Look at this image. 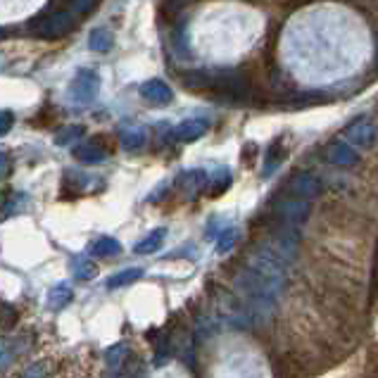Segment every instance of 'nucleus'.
<instances>
[{"label": "nucleus", "instance_id": "b1692460", "mask_svg": "<svg viewBox=\"0 0 378 378\" xmlns=\"http://www.w3.org/2000/svg\"><path fill=\"white\" fill-rule=\"evenodd\" d=\"M233 238H236V231H233V229H229L226 233H221V236H219V247H217V250H219V252H226V250H231V245H233Z\"/></svg>", "mask_w": 378, "mask_h": 378}, {"label": "nucleus", "instance_id": "39448f33", "mask_svg": "<svg viewBox=\"0 0 378 378\" xmlns=\"http://www.w3.org/2000/svg\"><path fill=\"white\" fill-rule=\"evenodd\" d=\"M288 191H290L293 195H300V198H307V200H309L312 195L319 193V181H317L312 174H307V172H297V174L290 179Z\"/></svg>", "mask_w": 378, "mask_h": 378}, {"label": "nucleus", "instance_id": "4be33fe9", "mask_svg": "<svg viewBox=\"0 0 378 378\" xmlns=\"http://www.w3.org/2000/svg\"><path fill=\"white\" fill-rule=\"evenodd\" d=\"M45 376H48V367H45L43 362H34V364H31V367L22 374V378H45Z\"/></svg>", "mask_w": 378, "mask_h": 378}, {"label": "nucleus", "instance_id": "0eeeda50", "mask_svg": "<svg viewBox=\"0 0 378 378\" xmlns=\"http://www.w3.org/2000/svg\"><path fill=\"white\" fill-rule=\"evenodd\" d=\"M207 131V122L203 119H186L179 126H174V136L179 141H195Z\"/></svg>", "mask_w": 378, "mask_h": 378}, {"label": "nucleus", "instance_id": "f8f14e48", "mask_svg": "<svg viewBox=\"0 0 378 378\" xmlns=\"http://www.w3.org/2000/svg\"><path fill=\"white\" fill-rule=\"evenodd\" d=\"M71 297H74V293H71L69 285H53V288L48 290V307L50 309H64L67 305L71 302Z\"/></svg>", "mask_w": 378, "mask_h": 378}, {"label": "nucleus", "instance_id": "aec40b11", "mask_svg": "<svg viewBox=\"0 0 378 378\" xmlns=\"http://www.w3.org/2000/svg\"><path fill=\"white\" fill-rule=\"evenodd\" d=\"M124 378H146V367H143L138 357H131L124 364Z\"/></svg>", "mask_w": 378, "mask_h": 378}, {"label": "nucleus", "instance_id": "2eb2a0df", "mask_svg": "<svg viewBox=\"0 0 378 378\" xmlns=\"http://www.w3.org/2000/svg\"><path fill=\"white\" fill-rule=\"evenodd\" d=\"M141 276H143V269H136V266L134 269H124L107 278V288L114 290V288H122V285H131L134 281H138Z\"/></svg>", "mask_w": 378, "mask_h": 378}, {"label": "nucleus", "instance_id": "f03ea898", "mask_svg": "<svg viewBox=\"0 0 378 378\" xmlns=\"http://www.w3.org/2000/svg\"><path fill=\"white\" fill-rule=\"evenodd\" d=\"M98 93H100V76H98L95 69H79L74 76V81H71V88H69V95L74 102H79V105H88V102H93Z\"/></svg>", "mask_w": 378, "mask_h": 378}, {"label": "nucleus", "instance_id": "6e6552de", "mask_svg": "<svg viewBox=\"0 0 378 378\" xmlns=\"http://www.w3.org/2000/svg\"><path fill=\"white\" fill-rule=\"evenodd\" d=\"M329 160L338 167H352V165H357V153L348 146V143L338 141L329 150Z\"/></svg>", "mask_w": 378, "mask_h": 378}, {"label": "nucleus", "instance_id": "ddd939ff", "mask_svg": "<svg viewBox=\"0 0 378 378\" xmlns=\"http://www.w3.org/2000/svg\"><path fill=\"white\" fill-rule=\"evenodd\" d=\"M90 252H93L95 257H114V255H119V252H122V245H119V240H114L110 236H102V238H98L93 245H90Z\"/></svg>", "mask_w": 378, "mask_h": 378}, {"label": "nucleus", "instance_id": "bb28decb", "mask_svg": "<svg viewBox=\"0 0 378 378\" xmlns=\"http://www.w3.org/2000/svg\"><path fill=\"white\" fill-rule=\"evenodd\" d=\"M110 378H117V374H110Z\"/></svg>", "mask_w": 378, "mask_h": 378}, {"label": "nucleus", "instance_id": "f257e3e1", "mask_svg": "<svg viewBox=\"0 0 378 378\" xmlns=\"http://www.w3.org/2000/svg\"><path fill=\"white\" fill-rule=\"evenodd\" d=\"M71 27H74V17L67 10L48 12V15L38 17L29 24V29L41 38H60L64 34H69Z\"/></svg>", "mask_w": 378, "mask_h": 378}, {"label": "nucleus", "instance_id": "6ab92c4d", "mask_svg": "<svg viewBox=\"0 0 378 378\" xmlns=\"http://www.w3.org/2000/svg\"><path fill=\"white\" fill-rule=\"evenodd\" d=\"M83 136V129L81 126H71V129H64L62 134H57V146H74L76 141H79Z\"/></svg>", "mask_w": 378, "mask_h": 378}, {"label": "nucleus", "instance_id": "7ed1b4c3", "mask_svg": "<svg viewBox=\"0 0 378 378\" xmlns=\"http://www.w3.org/2000/svg\"><path fill=\"white\" fill-rule=\"evenodd\" d=\"M276 212H278V217L283 221H288V224H297V221H302L307 217L309 203H307V198H300V195L290 193V198H283L281 203L276 205Z\"/></svg>", "mask_w": 378, "mask_h": 378}, {"label": "nucleus", "instance_id": "9b49d317", "mask_svg": "<svg viewBox=\"0 0 378 378\" xmlns=\"http://www.w3.org/2000/svg\"><path fill=\"white\" fill-rule=\"evenodd\" d=\"M112 43H114V36L110 29L98 27L88 34V48L95 50V53H107V50L112 48Z\"/></svg>", "mask_w": 378, "mask_h": 378}, {"label": "nucleus", "instance_id": "5701e85b", "mask_svg": "<svg viewBox=\"0 0 378 378\" xmlns=\"http://www.w3.org/2000/svg\"><path fill=\"white\" fill-rule=\"evenodd\" d=\"M278 162H281V155H278V148L273 146L271 150H269V155H266V167H264V176H269L273 169L278 167Z\"/></svg>", "mask_w": 378, "mask_h": 378}, {"label": "nucleus", "instance_id": "412c9836", "mask_svg": "<svg viewBox=\"0 0 378 378\" xmlns=\"http://www.w3.org/2000/svg\"><path fill=\"white\" fill-rule=\"evenodd\" d=\"M95 0H71L69 8H71V15H88L90 10H93Z\"/></svg>", "mask_w": 378, "mask_h": 378}, {"label": "nucleus", "instance_id": "423d86ee", "mask_svg": "<svg viewBox=\"0 0 378 378\" xmlns=\"http://www.w3.org/2000/svg\"><path fill=\"white\" fill-rule=\"evenodd\" d=\"M122 146L126 150H138L146 146L148 141V131L143 126H138V124H129V126L122 129V136H119Z\"/></svg>", "mask_w": 378, "mask_h": 378}, {"label": "nucleus", "instance_id": "393cba45", "mask_svg": "<svg viewBox=\"0 0 378 378\" xmlns=\"http://www.w3.org/2000/svg\"><path fill=\"white\" fill-rule=\"evenodd\" d=\"M12 124H15V117H12V112H0V136L3 134H8L10 129H12Z\"/></svg>", "mask_w": 378, "mask_h": 378}, {"label": "nucleus", "instance_id": "a211bd4d", "mask_svg": "<svg viewBox=\"0 0 378 378\" xmlns=\"http://www.w3.org/2000/svg\"><path fill=\"white\" fill-rule=\"evenodd\" d=\"M98 273V266L93 262H88V259H79L74 266V276L79 278V281H90V278H95Z\"/></svg>", "mask_w": 378, "mask_h": 378}, {"label": "nucleus", "instance_id": "4468645a", "mask_svg": "<svg viewBox=\"0 0 378 378\" xmlns=\"http://www.w3.org/2000/svg\"><path fill=\"white\" fill-rule=\"evenodd\" d=\"M74 155H76V160L83 162V165H98V162L105 160V150L100 146H93V143H86V146L76 148Z\"/></svg>", "mask_w": 378, "mask_h": 378}, {"label": "nucleus", "instance_id": "1a4fd4ad", "mask_svg": "<svg viewBox=\"0 0 378 378\" xmlns=\"http://www.w3.org/2000/svg\"><path fill=\"white\" fill-rule=\"evenodd\" d=\"M374 134H376V129L371 126V122H367V119H360V122L352 124V126H348V138L355 141L357 146H371Z\"/></svg>", "mask_w": 378, "mask_h": 378}, {"label": "nucleus", "instance_id": "dca6fc26", "mask_svg": "<svg viewBox=\"0 0 378 378\" xmlns=\"http://www.w3.org/2000/svg\"><path fill=\"white\" fill-rule=\"evenodd\" d=\"M126 355H129L126 343H119V345H114V348H110V350H107L105 362H107L110 374H117V369H119V364H122L124 360H126Z\"/></svg>", "mask_w": 378, "mask_h": 378}, {"label": "nucleus", "instance_id": "9d476101", "mask_svg": "<svg viewBox=\"0 0 378 378\" xmlns=\"http://www.w3.org/2000/svg\"><path fill=\"white\" fill-rule=\"evenodd\" d=\"M165 238H167V229H155V231H150L146 238L136 243V252H138V255H153V252H158L160 247H162Z\"/></svg>", "mask_w": 378, "mask_h": 378}, {"label": "nucleus", "instance_id": "a878e982", "mask_svg": "<svg viewBox=\"0 0 378 378\" xmlns=\"http://www.w3.org/2000/svg\"><path fill=\"white\" fill-rule=\"evenodd\" d=\"M5 167H8V165H5V158H3V155H0V176H3V172H5Z\"/></svg>", "mask_w": 378, "mask_h": 378}, {"label": "nucleus", "instance_id": "20e7f679", "mask_svg": "<svg viewBox=\"0 0 378 378\" xmlns=\"http://www.w3.org/2000/svg\"><path fill=\"white\" fill-rule=\"evenodd\" d=\"M141 95L146 98L153 105H167V102L174 100V90L169 88V83L162 79H150L141 86Z\"/></svg>", "mask_w": 378, "mask_h": 378}, {"label": "nucleus", "instance_id": "f3484780", "mask_svg": "<svg viewBox=\"0 0 378 378\" xmlns=\"http://www.w3.org/2000/svg\"><path fill=\"white\" fill-rule=\"evenodd\" d=\"M15 357H17V350H15V343H12V338L0 336V371L10 369L12 362H15Z\"/></svg>", "mask_w": 378, "mask_h": 378}]
</instances>
